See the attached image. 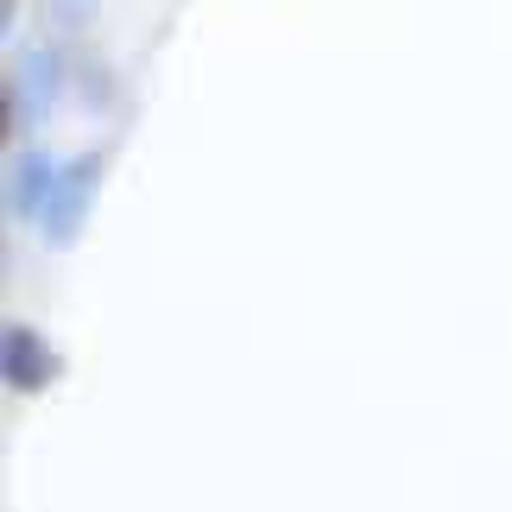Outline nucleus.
<instances>
[{"instance_id": "obj_1", "label": "nucleus", "mask_w": 512, "mask_h": 512, "mask_svg": "<svg viewBox=\"0 0 512 512\" xmlns=\"http://www.w3.org/2000/svg\"><path fill=\"white\" fill-rule=\"evenodd\" d=\"M95 184H102V152H89V159H76L70 171H57L51 209H45V241L51 247H70L76 241V228H83V215L95 203Z\"/></svg>"}, {"instance_id": "obj_2", "label": "nucleus", "mask_w": 512, "mask_h": 512, "mask_svg": "<svg viewBox=\"0 0 512 512\" xmlns=\"http://www.w3.org/2000/svg\"><path fill=\"white\" fill-rule=\"evenodd\" d=\"M51 102H57V64H51L45 51L19 57V64H13V83H7V127L26 133V121H45Z\"/></svg>"}, {"instance_id": "obj_3", "label": "nucleus", "mask_w": 512, "mask_h": 512, "mask_svg": "<svg viewBox=\"0 0 512 512\" xmlns=\"http://www.w3.org/2000/svg\"><path fill=\"white\" fill-rule=\"evenodd\" d=\"M51 373H57V361H51L45 336L26 329V323H7V386L13 392H45Z\"/></svg>"}, {"instance_id": "obj_4", "label": "nucleus", "mask_w": 512, "mask_h": 512, "mask_svg": "<svg viewBox=\"0 0 512 512\" xmlns=\"http://www.w3.org/2000/svg\"><path fill=\"white\" fill-rule=\"evenodd\" d=\"M51 190H57V165L45 159V152H19L13 159V190H7V203L19 222H45V209H51Z\"/></svg>"}]
</instances>
